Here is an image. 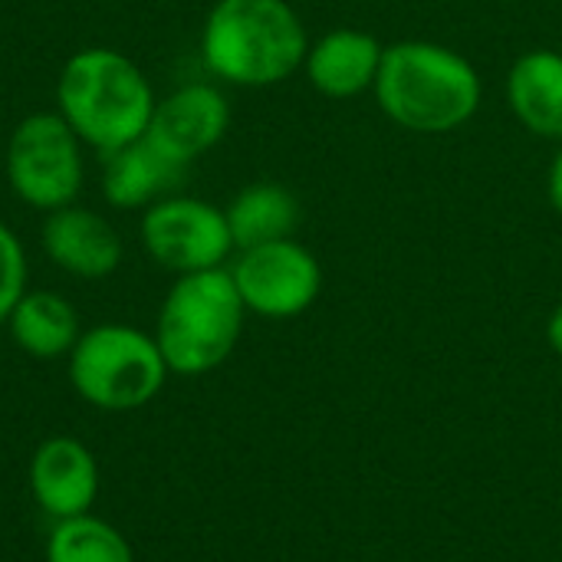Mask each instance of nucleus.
<instances>
[{"label":"nucleus","instance_id":"1","mask_svg":"<svg viewBox=\"0 0 562 562\" xmlns=\"http://www.w3.org/2000/svg\"><path fill=\"white\" fill-rule=\"evenodd\" d=\"M484 82L468 56L428 40L385 46L375 79L382 112L418 135H445L468 125L481 109Z\"/></svg>","mask_w":562,"mask_h":562},{"label":"nucleus","instance_id":"2","mask_svg":"<svg viewBox=\"0 0 562 562\" xmlns=\"http://www.w3.org/2000/svg\"><path fill=\"white\" fill-rule=\"evenodd\" d=\"M306 53V26L286 0H217L201 30L204 66L247 89L290 79Z\"/></svg>","mask_w":562,"mask_h":562},{"label":"nucleus","instance_id":"3","mask_svg":"<svg viewBox=\"0 0 562 562\" xmlns=\"http://www.w3.org/2000/svg\"><path fill=\"white\" fill-rule=\"evenodd\" d=\"M56 105L79 142L109 155L148 132L158 102L151 82L125 53L92 46L66 59Z\"/></svg>","mask_w":562,"mask_h":562},{"label":"nucleus","instance_id":"4","mask_svg":"<svg viewBox=\"0 0 562 562\" xmlns=\"http://www.w3.org/2000/svg\"><path fill=\"white\" fill-rule=\"evenodd\" d=\"M247 306L234 286L231 270H201L184 273L168 290L155 342L165 356L168 372L204 375L227 362L244 329Z\"/></svg>","mask_w":562,"mask_h":562},{"label":"nucleus","instance_id":"5","mask_svg":"<svg viewBox=\"0 0 562 562\" xmlns=\"http://www.w3.org/2000/svg\"><path fill=\"white\" fill-rule=\"evenodd\" d=\"M168 379L155 336L105 323L79 336L69 352V382L89 405L102 412H132L148 405Z\"/></svg>","mask_w":562,"mask_h":562},{"label":"nucleus","instance_id":"6","mask_svg":"<svg viewBox=\"0 0 562 562\" xmlns=\"http://www.w3.org/2000/svg\"><path fill=\"white\" fill-rule=\"evenodd\" d=\"M79 135L59 112L26 115L7 142V181L10 191L40 211H59L76 201L82 188V148Z\"/></svg>","mask_w":562,"mask_h":562},{"label":"nucleus","instance_id":"7","mask_svg":"<svg viewBox=\"0 0 562 562\" xmlns=\"http://www.w3.org/2000/svg\"><path fill=\"white\" fill-rule=\"evenodd\" d=\"M142 244L155 263L184 277L217 270L234 250V237L221 207L201 198H161L145 207Z\"/></svg>","mask_w":562,"mask_h":562},{"label":"nucleus","instance_id":"8","mask_svg":"<svg viewBox=\"0 0 562 562\" xmlns=\"http://www.w3.org/2000/svg\"><path fill=\"white\" fill-rule=\"evenodd\" d=\"M231 277L247 313L267 319H293L306 313L323 290V267L316 254L293 237L240 250Z\"/></svg>","mask_w":562,"mask_h":562},{"label":"nucleus","instance_id":"9","mask_svg":"<svg viewBox=\"0 0 562 562\" xmlns=\"http://www.w3.org/2000/svg\"><path fill=\"white\" fill-rule=\"evenodd\" d=\"M231 125V105L221 89L207 82H191L175 89L155 105L148 138L171 155L178 165H191L198 155L211 151Z\"/></svg>","mask_w":562,"mask_h":562},{"label":"nucleus","instance_id":"10","mask_svg":"<svg viewBox=\"0 0 562 562\" xmlns=\"http://www.w3.org/2000/svg\"><path fill=\"white\" fill-rule=\"evenodd\" d=\"M30 487L46 517L72 520L92 510L99 494V464L76 438H46L30 461Z\"/></svg>","mask_w":562,"mask_h":562},{"label":"nucleus","instance_id":"11","mask_svg":"<svg viewBox=\"0 0 562 562\" xmlns=\"http://www.w3.org/2000/svg\"><path fill=\"white\" fill-rule=\"evenodd\" d=\"M43 250L46 257L82 280H102L122 263V237L119 231L95 211L66 204L46 214L43 224Z\"/></svg>","mask_w":562,"mask_h":562},{"label":"nucleus","instance_id":"12","mask_svg":"<svg viewBox=\"0 0 562 562\" xmlns=\"http://www.w3.org/2000/svg\"><path fill=\"white\" fill-rule=\"evenodd\" d=\"M382 56L385 46L379 43V36L366 30L339 26L310 46L303 69L316 92L329 99H352L362 95L366 89H375Z\"/></svg>","mask_w":562,"mask_h":562},{"label":"nucleus","instance_id":"13","mask_svg":"<svg viewBox=\"0 0 562 562\" xmlns=\"http://www.w3.org/2000/svg\"><path fill=\"white\" fill-rule=\"evenodd\" d=\"M102 194L112 207L135 211L151 207L161 198H171V191L184 178V165H178L171 155H165L148 135L102 155Z\"/></svg>","mask_w":562,"mask_h":562},{"label":"nucleus","instance_id":"14","mask_svg":"<svg viewBox=\"0 0 562 562\" xmlns=\"http://www.w3.org/2000/svg\"><path fill=\"white\" fill-rule=\"evenodd\" d=\"M507 102L527 132L562 142V53H524L507 72Z\"/></svg>","mask_w":562,"mask_h":562},{"label":"nucleus","instance_id":"15","mask_svg":"<svg viewBox=\"0 0 562 562\" xmlns=\"http://www.w3.org/2000/svg\"><path fill=\"white\" fill-rule=\"evenodd\" d=\"M13 342L33 359H59L69 356L79 342V313L76 306L49 290L23 293L7 316Z\"/></svg>","mask_w":562,"mask_h":562},{"label":"nucleus","instance_id":"16","mask_svg":"<svg viewBox=\"0 0 562 562\" xmlns=\"http://www.w3.org/2000/svg\"><path fill=\"white\" fill-rule=\"evenodd\" d=\"M224 217H227L234 247L250 250L260 244L293 237L303 214H300V201L293 198V191L273 181H260L234 194V201L224 207Z\"/></svg>","mask_w":562,"mask_h":562},{"label":"nucleus","instance_id":"17","mask_svg":"<svg viewBox=\"0 0 562 562\" xmlns=\"http://www.w3.org/2000/svg\"><path fill=\"white\" fill-rule=\"evenodd\" d=\"M46 562H135L128 540L99 517L59 520L46 543Z\"/></svg>","mask_w":562,"mask_h":562},{"label":"nucleus","instance_id":"18","mask_svg":"<svg viewBox=\"0 0 562 562\" xmlns=\"http://www.w3.org/2000/svg\"><path fill=\"white\" fill-rule=\"evenodd\" d=\"M26 293V254L16 234L0 221V323L13 313L16 300Z\"/></svg>","mask_w":562,"mask_h":562},{"label":"nucleus","instance_id":"19","mask_svg":"<svg viewBox=\"0 0 562 562\" xmlns=\"http://www.w3.org/2000/svg\"><path fill=\"white\" fill-rule=\"evenodd\" d=\"M547 194H550V204H553V211H557V214L562 217V142H560V151L553 155V165H550Z\"/></svg>","mask_w":562,"mask_h":562},{"label":"nucleus","instance_id":"20","mask_svg":"<svg viewBox=\"0 0 562 562\" xmlns=\"http://www.w3.org/2000/svg\"><path fill=\"white\" fill-rule=\"evenodd\" d=\"M547 342H550V349L562 359V303L553 310V316L547 323Z\"/></svg>","mask_w":562,"mask_h":562}]
</instances>
